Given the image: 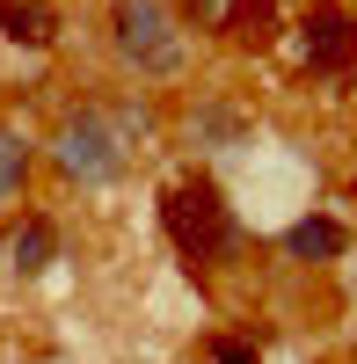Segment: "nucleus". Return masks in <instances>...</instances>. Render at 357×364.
I'll return each mask as SVG.
<instances>
[{"instance_id":"f8f14e48","label":"nucleus","mask_w":357,"mask_h":364,"mask_svg":"<svg viewBox=\"0 0 357 364\" xmlns=\"http://www.w3.org/2000/svg\"><path fill=\"white\" fill-rule=\"evenodd\" d=\"M226 8H219V0H183V22H219Z\"/></svg>"},{"instance_id":"0eeeda50","label":"nucleus","mask_w":357,"mask_h":364,"mask_svg":"<svg viewBox=\"0 0 357 364\" xmlns=\"http://www.w3.org/2000/svg\"><path fill=\"white\" fill-rule=\"evenodd\" d=\"M343 248H350V233H343L336 219H321V211L299 219V226H284V255H292V262H336Z\"/></svg>"},{"instance_id":"7ed1b4c3","label":"nucleus","mask_w":357,"mask_h":364,"mask_svg":"<svg viewBox=\"0 0 357 364\" xmlns=\"http://www.w3.org/2000/svg\"><path fill=\"white\" fill-rule=\"evenodd\" d=\"M51 161H58V175H66V182L102 190V182L124 175V132H117L102 109H73L66 124H58V139H51Z\"/></svg>"},{"instance_id":"1a4fd4ad","label":"nucleus","mask_w":357,"mask_h":364,"mask_svg":"<svg viewBox=\"0 0 357 364\" xmlns=\"http://www.w3.org/2000/svg\"><path fill=\"white\" fill-rule=\"evenodd\" d=\"M22 182H29V139L15 124H0V204H15Z\"/></svg>"},{"instance_id":"20e7f679","label":"nucleus","mask_w":357,"mask_h":364,"mask_svg":"<svg viewBox=\"0 0 357 364\" xmlns=\"http://www.w3.org/2000/svg\"><path fill=\"white\" fill-rule=\"evenodd\" d=\"M299 58H307V73H350L357 66V15L343 0H321V8L299 15Z\"/></svg>"},{"instance_id":"f03ea898","label":"nucleus","mask_w":357,"mask_h":364,"mask_svg":"<svg viewBox=\"0 0 357 364\" xmlns=\"http://www.w3.org/2000/svg\"><path fill=\"white\" fill-rule=\"evenodd\" d=\"M110 44L146 80H175L183 73V22H175L168 0H117L110 8Z\"/></svg>"},{"instance_id":"9b49d317","label":"nucleus","mask_w":357,"mask_h":364,"mask_svg":"<svg viewBox=\"0 0 357 364\" xmlns=\"http://www.w3.org/2000/svg\"><path fill=\"white\" fill-rule=\"evenodd\" d=\"M212 364H262V357H255V343H241V336H212Z\"/></svg>"},{"instance_id":"423d86ee","label":"nucleus","mask_w":357,"mask_h":364,"mask_svg":"<svg viewBox=\"0 0 357 364\" xmlns=\"http://www.w3.org/2000/svg\"><path fill=\"white\" fill-rule=\"evenodd\" d=\"M219 29L233 44H248V51H262L284 29V0H226V15H219Z\"/></svg>"},{"instance_id":"9d476101","label":"nucleus","mask_w":357,"mask_h":364,"mask_svg":"<svg viewBox=\"0 0 357 364\" xmlns=\"http://www.w3.org/2000/svg\"><path fill=\"white\" fill-rule=\"evenodd\" d=\"M190 139H241V117H226V109H204V117H190Z\"/></svg>"},{"instance_id":"6e6552de","label":"nucleus","mask_w":357,"mask_h":364,"mask_svg":"<svg viewBox=\"0 0 357 364\" xmlns=\"http://www.w3.org/2000/svg\"><path fill=\"white\" fill-rule=\"evenodd\" d=\"M51 255H58L51 219H22V226L8 233V269H15V277H37V269H51Z\"/></svg>"},{"instance_id":"39448f33","label":"nucleus","mask_w":357,"mask_h":364,"mask_svg":"<svg viewBox=\"0 0 357 364\" xmlns=\"http://www.w3.org/2000/svg\"><path fill=\"white\" fill-rule=\"evenodd\" d=\"M58 29H66V15H58V0H0V37L8 44H51Z\"/></svg>"},{"instance_id":"f257e3e1","label":"nucleus","mask_w":357,"mask_h":364,"mask_svg":"<svg viewBox=\"0 0 357 364\" xmlns=\"http://www.w3.org/2000/svg\"><path fill=\"white\" fill-rule=\"evenodd\" d=\"M161 226H168V240H175L183 262H226V255H241V240H248L241 219H233V204L204 175L175 182V190L161 197Z\"/></svg>"}]
</instances>
